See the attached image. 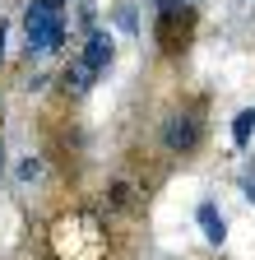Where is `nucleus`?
Listing matches in <instances>:
<instances>
[{
	"label": "nucleus",
	"instance_id": "f257e3e1",
	"mask_svg": "<svg viewBox=\"0 0 255 260\" xmlns=\"http://www.w3.org/2000/svg\"><path fill=\"white\" fill-rule=\"evenodd\" d=\"M47 246L56 260H107V223L93 209H70L51 223Z\"/></svg>",
	"mask_w": 255,
	"mask_h": 260
},
{
	"label": "nucleus",
	"instance_id": "f03ea898",
	"mask_svg": "<svg viewBox=\"0 0 255 260\" xmlns=\"http://www.w3.org/2000/svg\"><path fill=\"white\" fill-rule=\"evenodd\" d=\"M23 32H28V51L33 56H47V51H60L65 42V23H60V10L51 0H33L23 14Z\"/></svg>",
	"mask_w": 255,
	"mask_h": 260
},
{
	"label": "nucleus",
	"instance_id": "7ed1b4c3",
	"mask_svg": "<svg viewBox=\"0 0 255 260\" xmlns=\"http://www.w3.org/2000/svg\"><path fill=\"white\" fill-rule=\"evenodd\" d=\"M200 140H204V121H200L195 112H172V116H167V125H163V144H167L172 153H195Z\"/></svg>",
	"mask_w": 255,
	"mask_h": 260
},
{
	"label": "nucleus",
	"instance_id": "20e7f679",
	"mask_svg": "<svg viewBox=\"0 0 255 260\" xmlns=\"http://www.w3.org/2000/svg\"><path fill=\"white\" fill-rule=\"evenodd\" d=\"M112 56H116V42H112V32H102V28H93L88 38H84V56H79V60L88 65L93 75H102L107 65H112Z\"/></svg>",
	"mask_w": 255,
	"mask_h": 260
},
{
	"label": "nucleus",
	"instance_id": "39448f33",
	"mask_svg": "<svg viewBox=\"0 0 255 260\" xmlns=\"http://www.w3.org/2000/svg\"><path fill=\"white\" fill-rule=\"evenodd\" d=\"M195 218H200V228H204V237H209L213 246H223V242H228V218L218 214V205H209V200H204V205L195 209Z\"/></svg>",
	"mask_w": 255,
	"mask_h": 260
},
{
	"label": "nucleus",
	"instance_id": "423d86ee",
	"mask_svg": "<svg viewBox=\"0 0 255 260\" xmlns=\"http://www.w3.org/2000/svg\"><path fill=\"white\" fill-rule=\"evenodd\" d=\"M93 79H98V75H93L84 60H70V70L60 75V84H65V93H70V98H84V93L93 88Z\"/></svg>",
	"mask_w": 255,
	"mask_h": 260
},
{
	"label": "nucleus",
	"instance_id": "0eeeda50",
	"mask_svg": "<svg viewBox=\"0 0 255 260\" xmlns=\"http://www.w3.org/2000/svg\"><path fill=\"white\" fill-rule=\"evenodd\" d=\"M250 130H255V107H250V112H237V121H232V140H237V149H246Z\"/></svg>",
	"mask_w": 255,
	"mask_h": 260
},
{
	"label": "nucleus",
	"instance_id": "6e6552de",
	"mask_svg": "<svg viewBox=\"0 0 255 260\" xmlns=\"http://www.w3.org/2000/svg\"><path fill=\"white\" fill-rule=\"evenodd\" d=\"M139 205V195L130 190V181H116L112 186V209H135Z\"/></svg>",
	"mask_w": 255,
	"mask_h": 260
},
{
	"label": "nucleus",
	"instance_id": "1a4fd4ad",
	"mask_svg": "<svg viewBox=\"0 0 255 260\" xmlns=\"http://www.w3.org/2000/svg\"><path fill=\"white\" fill-rule=\"evenodd\" d=\"M38 177H42V158H23L19 162V181L28 186V181H38Z\"/></svg>",
	"mask_w": 255,
	"mask_h": 260
},
{
	"label": "nucleus",
	"instance_id": "9d476101",
	"mask_svg": "<svg viewBox=\"0 0 255 260\" xmlns=\"http://www.w3.org/2000/svg\"><path fill=\"white\" fill-rule=\"evenodd\" d=\"M116 23H121L125 32H135V10H130V5H121V10H116Z\"/></svg>",
	"mask_w": 255,
	"mask_h": 260
},
{
	"label": "nucleus",
	"instance_id": "9b49d317",
	"mask_svg": "<svg viewBox=\"0 0 255 260\" xmlns=\"http://www.w3.org/2000/svg\"><path fill=\"white\" fill-rule=\"evenodd\" d=\"M153 10L158 14H172V10H181V0H153Z\"/></svg>",
	"mask_w": 255,
	"mask_h": 260
},
{
	"label": "nucleus",
	"instance_id": "f8f14e48",
	"mask_svg": "<svg viewBox=\"0 0 255 260\" xmlns=\"http://www.w3.org/2000/svg\"><path fill=\"white\" fill-rule=\"evenodd\" d=\"M246 200H250V205H255V181H250V186H246Z\"/></svg>",
	"mask_w": 255,
	"mask_h": 260
},
{
	"label": "nucleus",
	"instance_id": "ddd939ff",
	"mask_svg": "<svg viewBox=\"0 0 255 260\" xmlns=\"http://www.w3.org/2000/svg\"><path fill=\"white\" fill-rule=\"evenodd\" d=\"M0 51H5V23H0Z\"/></svg>",
	"mask_w": 255,
	"mask_h": 260
},
{
	"label": "nucleus",
	"instance_id": "4468645a",
	"mask_svg": "<svg viewBox=\"0 0 255 260\" xmlns=\"http://www.w3.org/2000/svg\"><path fill=\"white\" fill-rule=\"evenodd\" d=\"M0 158H5V153H0Z\"/></svg>",
	"mask_w": 255,
	"mask_h": 260
}]
</instances>
